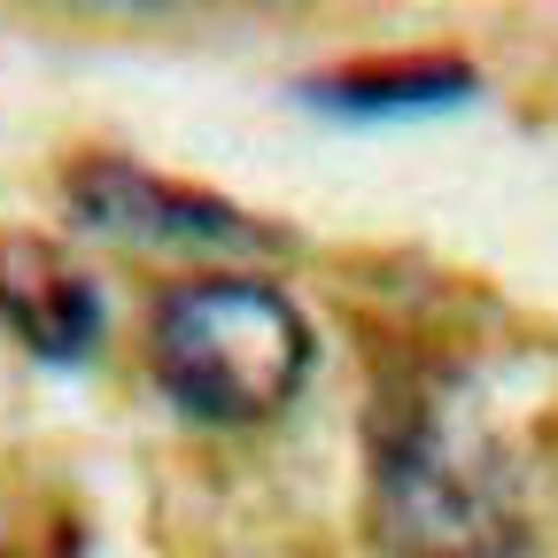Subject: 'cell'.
I'll return each instance as SVG.
<instances>
[{
  "instance_id": "5",
  "label": "cell",
  "mask_w": 558,
  "mask_h": 558,
  "mask_svg": "<svg viewBox=\"0 0 558 558\" xmlns=\"http://www.w3.org/2000/svg\"><path fill=\"white\" fill-rule=\"evenodd\" d=\"M311 109L326 117H427V109H458L473 101V70L450 54H418V62H357L333 78L303 86Z\"/></svg>"
},
{
  "instance_id": "1",
  "label": "cell",
  "mask_w": 558,
  "mask_h": 558,
  "mask_svg": "<svg viewBox=\"0 0 558 558\" xmlns=\"http://www.w3.org/2000/svg\"><path fill=\"white\" fill-rule=\"evenodd\" d=\"M156 380L202 427H264L311 380V326L264 279L209 271L163 295L156 311Z\"/></svg>"
},
{
  "instance_id": "4",
  "label": "cell",
  "mask_w": 558,
  "mask_h": 558,
  "mask_svg": "<svg viewBox=\"0 0 558 558\" xmlns=\"http://www.w3.org/2000/svg\"><path fill=\"white\" fill-rule=\"evenodd\" d=\"M0 318L16 326V341L47 365H78L101 333V288L94 271L54 248V241H0Z\"/></svg>"
},
{
  "instance_id": "2",
  "label": "cell",
  "mask_w": 558,
  "mask_h": 558,
  "mask_svg": "<svg viewBox=\"0 0 558 558\" xmlns=\"http://www.w3.org/2000/svg\"><path fill=\"white\" fill-rule=\"evenodd\" d=\"M380 535L396 558H520L527 543L497 458L481 442H458V427L442 418H418L388 450Z\"/></svg>"
},
{
  "instance_id": "3",
  "label": "cell",
  "mask_w": 558,
  "mask_h": 558,
  "mask_svg": "<svg viewBox=\"0 0 558 558\" xmlns=\"http://www.w3.org/2000/svg\"><path fill=\"white\" fill-rule=\"evenodd\" d=\"M70 209H78L94 233H117V241H140V248H271V233L256 218H241L233 202L148 179V171L117 163V156L78 163Z\"/></svg>"
}]
</instances>
